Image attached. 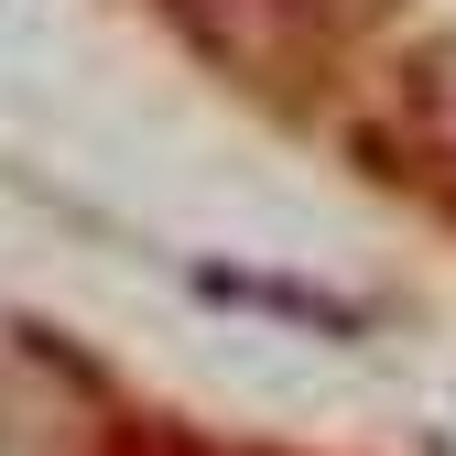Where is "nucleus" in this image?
Returning <instances> with one entry per match:
<instances>
[]
</instances>
